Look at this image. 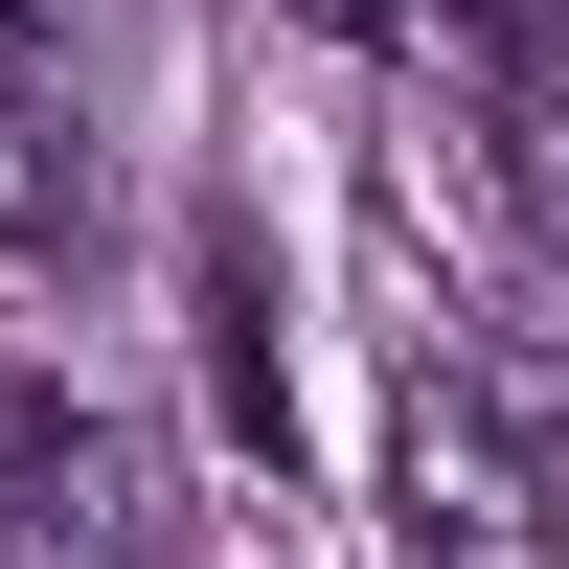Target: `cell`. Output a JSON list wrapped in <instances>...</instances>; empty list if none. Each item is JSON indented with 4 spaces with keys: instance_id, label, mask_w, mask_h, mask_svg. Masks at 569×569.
Returning <instances> with one entry per match:
<instances>
[{
    "instance_id": "6da1fadb",
    "label": "cell",
    "mask_w": 569,
    "mask_h": 569,
    "mask_svg": "<svg viewBox=\"0 0 569 569\" xmlns=\"http://www.w3.org/2000/svg\"><path fill=\"white\" fill-rule=\"evenodd\" d=\"M388 547L410 569H547V433L479 342H433L388 388Z\"/></svg>"
},
{
    "instance_id": "7a4b0ae2",
    "label": "cell",
    "mask_w": 569,
    "mask_h": 569,
    "mask_svg": "<svg viewBox=\"0 0 569 569\" xmlns=\"http://www.w3.org/2000/svg\"><path fill=\"white\" fill-rule=\"evenodd\" d=\"M0 569H182L160 456L91 388H46V365H0Z\"/></svg>"
},
{
    "instance_id": "3957f363",
    "label": "cell",
    "mask_w": 569,
    "mask_h": 569,
    "mask_svg": "<svg viewBox=\"0 0 569 569\" xmlns=\"http://www.w3.org/2000/svg\"><path fill=\"white\" fill-rule=\"evenodd\" d=\"M0 251H91V137H46L0 91Z\"/></svg>"
},
{
    "instance_id": "277c9868",
    "label": "cell",
    "mask_w": 569,
    "mask_h": 569,
    "mask_svg": "<svg viewBox=\"0 0 569 569\" xmlns=\"http://www.w3.org/2000/svg\"><path fill=\"white\" fill-rule=\"evenodd\" d=\"M0 46H23V0H0Z\"/></svg>"
}]
</instances>
